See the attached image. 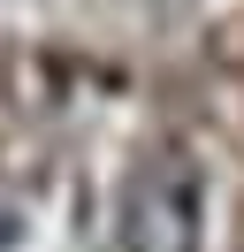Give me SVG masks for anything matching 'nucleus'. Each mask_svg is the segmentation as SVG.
<instances>
[{
    "instance_id": "obj_1",
    "label": "nucleus",
    "mask_w": 244,
    "mask_h": 252,
    "mask_svg": "<svg viewBox=\"0 0 244 252\" xmlns=\"http://www.w3.org/2000/svg\"><path fill=\"white\" fill-rule=\"evenodd\" d=\"M206 184L183 153H145L122 184V252H198Z\"/></svg>"
}]
</instances>
